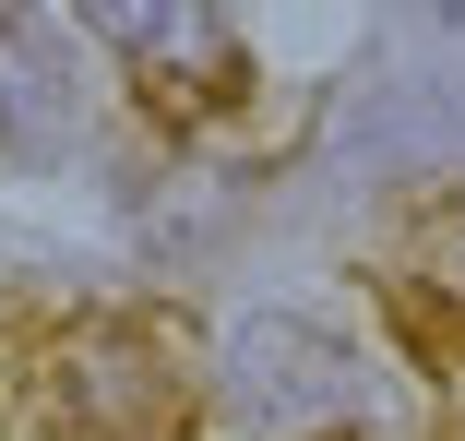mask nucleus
Wrapping results in <instances>:
<instances>
[{"instance_id":"1","label":"nucleus","mask_w":465,"mask_h":441,"mask_svg":"<svg viewBox=\"0 0 465 441\" xmlns=\"http://www.w3.org/2000/svg\"><path fill=\"white\" fill-rule=\"evenodd\" d=\"M36 417H48V441H179V417H192V334L155 322V310L48 334Z\"/></svg>"},{"instance_id":"4","label":"nucleus","mask_w":465,"mask_h":441,"mask_svg":"<svg viewBox=\"0 0 465 441\" xmlns=\"http://www.w3.org/2000/svg\"><path fill=\"white\" fill-rule=\"evenodd\" d=\"M48 48H60L48 13H13V24H0V120H13V143H60L72 132V83L48 72Z\"/></svg>"},{"instance_id":"2","label":"nucleus","mask_w":465,"mask_h":441,"mask_svg":"<svg viewBox=\"0 0 465 441\" xmlns=\"http://www.w3.org/2000/svg\"><path fill=\"white\" fill-rule=\"evenodd\" d=\"M132 72V96L167 120V132H215L239 96H251V48L227 13H192V0H120V13L96 24Z\"/></svg>"},{"instance_id":"3","label":"nucleus","mask_w":465,"mask_h":441,"mask_svg":"<svg viewBox=\"0 0 465 441\" xmlns=\"http://www.w3.org/2000/svg\"><path fill=\"white\" fill-rule=\"evenodd\" d=\"M382 310H394V334L418 346L430 370H465V191H453V203H418V215L394 227Z\"/></svg>"}]
</instances>
